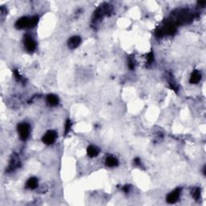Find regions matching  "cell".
Instances as JSON below:
<instances>
[{
  "label": "cell",
  "mask_w": 206,
  "mask_h": 206,
  "mask_svg": "<svg viewBox=\"0 0 206 206\" xmlns=\"http://www.w3.org/2000/svg\"><path fill=\"white\" fill-rule=\"evenodd\" d=\"M27 188H35L36 187L38 186V180L35 178H31L28 179L27 183Z\"/></svg>",
  "instance_id": "8"
},
{
  "label": "cell",
  "mask_w": 206,
  "mask_h": 206,
  "mask_svg": "<svg viewBox=\"0 0 206 206\" xmlns=\"http://www.w3.org/2000/svg\"><path fill=\"white\" fill-rule=\"evenodd\" d=\"M29 131H30V130H29L28 125L26 124V123L20 124V126H19V133H20V138L22 139H27L28 135H29Z\"/></svg>",
  "instance_id": "1"
},
{
  "label": "cell",
  "mask_w": 206,
  "mask_h": 206,
  "mask_svg": "<svg viewBox=\"0 0 206 206\" xmlns=\"http://www.w3.org/2000/svg\"><path fill=\"white\" fill-rule=\"evenodd\" d=\"M30 23H31V19H28V18H22L20 19L17 23H16V26L17 27H20V28H23V27H27V26H30Z\"/></svg>",
  "instance_id": "4"
},
{
  "label": "cell",
  "mask_w": 206,
  "mask_h": 206,
  "mask_svg": "<svg viewBox=\"0 0 206 206\" xmlns=\"http://www.w3.org/2000/svg\"><path fill=\"white\" fill-rule=\"evenodd\" d=\"M117 164H118V160H117L114 157L110 156V157H108V158H107V160H106V165H107V166H109V167H114V166H116Z\"/></svg>",
  "instance_id": "9"
},
{
  "label": "cell",
  "mask_w": 206,
  "mask_h": 206,
  "mask_svg": "<svg viewBox=\"0 0 206 206\" xmlns=\"http://www.w3.org/2000/svg\"><path fill=\"white\" fill-rule=\"evenodd\" d=\"M201 80V73H199V72H194L193 73H192V77H191V79H190V82H192V83H197V82H199V81Z\"/></svg>",
  "instance_id": "10"
},
{
  "label": "cell",
  "mask_w": 206,
  "mask_h": 206,
  "mask_svg": "<svg viewBox=\"0 0 206 206\" xmlns=\"http://www.w3.org/2000/svg\"><path fill=\"white\" fill-rule=\"evenodd\" d=\"M87 152H88V154H89L91 157H94V156H97L99 151H98V149H97V148H95V147H90V148H88V151H87Z\"/></svg>",
  "instance_id": "11"
},
{
  "label": "cell",
  "mask_w": 206,
  "mask_h": 206,
  "mask_svg": "<svg viewBox=\"0 0 206 206\" xmlns=\"http://www.w3.org/2000/svg\"><path fill=\"white\" fill-rule=\"evenodd\" d=\"M25 47H26V48H27V51H29V52H32V51L35 49V42H34V41H33V40L31 39V38H29V39H27V40H26V43H25Z\"/></svg>",
  "instance_id": "7"
},
{
  "label": "cell",
  "mask_w": 206,
  "mask_h": 206,
  "mask_svg": "<svg viewBox=\"0 0 206 206\" xmlns=\"http://www.w3.org/2000/svg\"><path fill=\"white\" fill-rule=\"evenodd\" d=\"M80 42H81V39L79 37H78V36H74V37H72L69 39V46L72 48H74L78 46V44H80Z\"/></svg>",
  "instance_id": "6"
},
{
  "label": "cell",
  "mask_w": 206,
  "mask_h": 206,
  "mask_svg": "<svg viewBox=\"0 0 206 206\" xmlns=\"http://www.w3.org/2000/svg\"><path fill=\"white\" fill-rule=\"evenodd\" d=\"M47 101H48V103L49 105H56L57 103H58L59 99L56 96H55V95H53V94H50V95L48 96Z\"/></svg>",
  "instance_id": "5"
},
{
  "label": "cell",
  "mask_w": 206,
  "mask_h": 206,
  "mask_svg": "<svg viewBox=\"0 0 206 206\" xmlns=\"http://www.w3.org/2000/svg\"><path fill=\"white\" fill-rule=\"evenodd\" d=\"M179 192H180V190L179 189H176L174 192H172L171 193L168 195L167 196V201L169 203H174L175 202L179 196Z\"/></svg>",
  "instance_id": "3"
},
{
  "label": "cell",
  "mask_w": 206,
  "mask_h": 206,
  "mask_svg": "<svg viewBox=\"0 0 206 206\" xmlns=\"http://www.w3.org/2000/svg\"><path fill=\"white\" fill-rule=\"evenodd\" d=\"M56 139V133L52 131H49L44 135L43 138L44 142L47 144H52Z\"/></svg>",
  "instance_id": "2"
}]
</instances>
